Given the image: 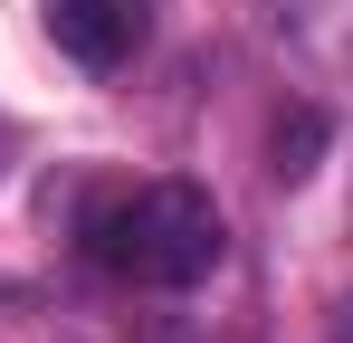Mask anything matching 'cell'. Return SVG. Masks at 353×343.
Segmentation results:
<instances>
[{
    "mask_svg": "<svg viewBox=\"0 0 353 343\" xmlns=\"http://www.w3.org/2000/svg\"><path fill=\"white\" fill-rule=\"evenodd\" d=\"M143 343H191V334H181V324H153V334H143Z\"/></svg>",
    "mask_w": 353,
    "mask_h": 343,
    "instance_id": "cell-6",
    "label": "cell"
},
{
    "mask_svg": "<svg viewBox=\"0 0 353 343\" xmlns=\"http://www.w3.org/2000/svg\"><path fill=\"white\" fill-rule=\"evenodd\" d=\"M334 343H353V305H334Z\"/></svg>",
    "mask_w": 353,
    "mask_h": 343,
    "instance_id": "cell-5",
    "label": "cell"
},
{
    "mask_svg": "<svg viewBox=\"0 0 353 343\" xmlns=\"http://www.w3.org/2000/svg\"><path fill=\"white\" fill-rule=\"evenodd\" d=\"M0 343H67L48 315H29V305H0Z\"/></svg>",
    "mask_w": 353,
    "mask_h": 343,
    "instance_id": "cell-4",
    "label": "cell"
},
{
    "mask_svg": "<svg viewBox=\"0 0 353 343\" xmlns=\"http://www.w3.org/2000/svg\"><path fill=\"white\" fill-rule=\"evenodd\" d=\"M220 210H210V191H191V181H143L134 200H115L105 220H96V258L115 267L124 286H153V295H181V286H201L220 267Z\"/></svg>",
    "mask_w": 353,
    "mask_h": 343,
    "instance_id": "cell-1",
    "label": "cell"
},
{
    "mask_svg": "<svg viewBox=\"0 0 353 343\" xmlns=\"http://www.w3.org/2000/svg\"><path fill=\"white\" fill-rule=\"evenodd\" d=\"M315 143H325V114L315 105H296V124H277V181H305V153H315Z\"/></svg>",
    "mask_w": 353,
    "mask_h": 343,
    "instance_id": "cell-3",
    "label": "cell"
},
{
    "mask_svg": "<svg viewBox=\"0 0 353 343\" xmlns=\"http://www.w3.org/2000/svg\"><path fill=\"white\" fill-rule=\"evenodd\" d=\"M48 39H58L77 67H115V57H134V39H143V10H134V0H48Z\"/></svg>",
    "mask_w": 353,
    "mask_h": 343,
    "instance_id": "cell-2",
    "label": "cell"
}]
</instances>
